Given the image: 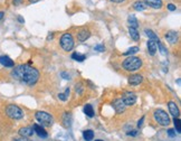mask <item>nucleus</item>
Returning a JSON list of instances; mask_svg holds the SVG:
<instances>
[{
	"mask_svg": "<svg viewBox=\"0 0 181 141\" xmlns=\"http://www.w3.org/2000/svg\"><path fill=\"white\" fill-rule=\"evenodd\" d=\"M11 76L16 81L28 86L35 85L39 80V72L29 64H20L13 67Z\"/></svg>",
	"mask_w": 181,
	"mask_h": 141,
	"instance_id": "nucleus-1",
	"label": "nucleus"
},
{
	"mask_svg": "<svg viewBox=\"0 0 181 141\" xmlns=\"http://www.w3.org/2000/svg\"><path fill=\"white\" fill-rule=\"evenodd\" d=\"M123 68L128 72H135L142 66V59L136 56H129L123 61Z\"/></svg>",
	"mask_w": 181,
	"mask_h": 141,
	"instance_id": "nucleus-2",
	"label": "nucleus"
},
{
	"mask_svg": "<svg viewBox=\"0 0 181 141\" xmlns=\"http://www.w3.org/2000/svg\"><path fill=\"white\" fill-rule=\"evenodd\" d=\"M5 112H6L8 118H10L13 120H20V119L24 118V111L18 105H15V104L7 105Z\"/></svg>",
	"mask_w": 181,
	"mask_h": 141,
	"instance_id": "nucleus-3",
	"label": "nucleus"
},
{
	"mask_svg": "<svg viewBox=\"0 0 181 141\" xmlns=\"http://www.w3.org/2000/svg\"><path fill=\"white\" fill-rule=\"evenodd\" d=\"M35 118L44 127H52L53 123H54V119H53L52 114H49L48 112H45V111H37L35 113Z\"/></svg>",
	"mask_w": 181,
	"mask_h": 141,
	"instance_id": "nucleus-4",
	"label": "nucleus"
},
{
	"mask_svg": "<svg viewBox=\"0 0 181 141\" xmlns=\"http://www.w3.org/2000/svg\"><path fill=\"white\" fill-rule=\"evenodd\" d=\"M154 119L155 121L160 124V126H162V127H167L170 124V118H169V114H167V112L166 111H163V110H161V109H158V110H155L154 111Z\"/></svg>",
	"mask_w": 181,
	"mask_h": 141,
	"instance_id": "nucleus-5",
	"label": "nucleus"
},
{
	"mask_svg": "<svg viewBox=\"0 0 181 141\" xmlns=\"http://www.w3.org/2000/svg\"><path fill=\"white\" fill-rule=\"evenodd\" d=\"M74 45H75L74 38L71 34L66 33L61 37V46L65 51H71L74 48Z\"/></svg>",
	"mask_w": 181,
	"mask_h": 141,
	"instance_id": "nucleus-6",
	"label": "nucleus"
},
{
	"mask_svg": "<svg viewBox=\"0 0 181 141\" xmlns=\"http://www.w3.org/2000/svg\"><path fill=\"white\" fill-rule=\"evenodd\" d=\"M136 99H138V98H136V95H135L134 93H131V92H126V93H124V95H123V98H122L123 103L125 104V106H131V105L135 104Z\"/></svg>",
	"mask_w": 181,
	"mask_h": 141,
	"instance_id": "nucleus-7",
	"label": "nucleus"
},
{
	"mask_svg": "<svg viewBox=\"0 0 181 141\" xmlns=\"http://www.w3.org/2000/svg\"><path fill=\"white\" fill-rule=\"evenodd\" d=\"M112 105H113V108H114V110H115V112L116 113H122V112H124V110H125V104L123 103V100L122 99H116V100H114L113 103H112Z\"/></svg>",
	"mask_w": 181,
	"mask_h": 141,
	"instance_id": "nucleus-8",
	"label": "nucleus"
},
{
	"mask_svg": "<svg viewBox=\"0 0 181 141\" xmlns=\"http://www.w3.org/2000/svg\"><path fill=\"white\" fill-rule=\"evenodd\" d=\"M168 108H169V112L171 116H173L174 118H178L180 116V110L178 108V105L176 104V102L173 101H169L168 102Z\"/></svg>",
	"mask_w": 181,
	"mask_h": 141,
	"instance_id": "nucleus-9",
	"label": "nucleus"
},
{
	"mask_svg": "<svg viewBox=\"0 0 181 141\" xmlns=\"http://www.w3.org/2000/svg\"><path fill=\"white\" fill-rule=\"evenodd\" d=\"M33 130H34V133H36L38 137L40 138H47L48 137V133L46 132V130L43 128L41 126H39V124H34L33 126Z\"/></svg>",
	"mask_w": 181,
	"mask_h": 141,
	"instance_id": "nucleus-10",
	"label": "nucleus"
},
{
	"mask_svg": "<svg viewBox=\"0 0 181 141\" xmlns=\"http://www.w3.org/2000/svg\"><path fill=\"white\" fill-rule=\"evenodd\" d=\"M19 137H23V138H30L33 134H34V130L30 127H24V128H20L19 131Z\"/></svg>",
	"mask_w": 181,
	"mask_h": 141,
	"instance_id": "nucleus-11",
	"label": "nucleus"
},
{
	"mask_svg": "<svg viewBox=\"0 0 181 141\" xmlns=\"http://www.w3.org/2000/svg\"><path fill=\"white\" fill-rule=\"evenodd\" d=\"M0 64L5 66V67H13L15 66L13 61L7 55H1L0 56Z\"/></svg>",
	"mask_w": 181,
	"mask_h": 141,
	"instance_id": "nucleus-12",
	"label": "nucleus"
},
{
	"mask_svg": "<svg viewBox=\"0 0 181 141\" xmlns=\"http://www.w3.org/2000/svg\"><path fill=\"white\" fill-rule=\"evenodd\" d=\"M90 36V33L89 29H86V28H83V29H81L77 33V39L79 41H85L86 39H89Z\"/></svg>",
	"mask_w": 181,
	"mask_h": 141,
	"instance_id": "nucleus-13",
	"label": "nucleus"
},
{
	"mask_svg": "<svg viewBox=\"0 0 181 141\" xmlns=\"http://www.w3.org/2000/svg\"><path fill=\"white\" fill-rule=\"evenodd\" d=\"M143 2H144L146 6L152 7V8H154V9H160V8L162 7V5H163L162 0H143Z\"/></svg>",
	"mask_w": 181,
	"mask_h": 141,
	"instance_id": "nucleus-14",
	"label": "nucleus"
},
{
	"mask_svg": "<svg viewBox=\"0 0 181 141\" xmlns=\"http://www.w3.org/2000/svg\"><path fill=\"white\" fill-rule=\"evenodd\" d=\"M142 81L143 77L140 74H133L129 77V83L131 85H139V84L142 83Z\"/></svg>",
	"mask_w": 181,
	"mask_h": 141,
	"instance_id": "nucleus-15",
	"label": "nucleus"
},
{
	"mask_svg": "<svg viewBox=\"0 0 181 141\" xmlns=\"http://www.w3.org/2000/svg\"><path fill=\"white\" fill-rule=\"evenodd\" d=\"M166 39L168 40L170 44H176L177 40H178V33L177 31H173V30H170L166 34Z\"/></svg>",
	"mask_w": 181,
	"mask_h": 141,
	"instance_id": "nucleus-16",
	"label": "nucleus"
},
{
	"mask_svg": "<svg viewBox=\"0 0 181 141\" xmlns=\"http://www.w3.org/2000/svg\"><path fill=\"white\" fill-rule=\"evenodd\" d=\"M72 121H73V116L71 113H67L65 112L63 114V124H64L65 128H69L72 126Z\"/></svg>",
	"mask_w": 181,
	"mask_h": 141,
	"instance_id": "nucleus-17",
	"label": "nucleus"
},
{
	"mask_svg": "<svg viewBox=\"0 0 181 141\" xmlns=\"http://www.w3.org/2000/svg\"><path fill=\"white\" fill-rule=\"evenodd\" d=\"M146 46H148V51L150 53V55H155V53L158 51V47H156V43L153 41V40H148V44H146Z\"/></svg>",
	"mask_w": 181,
	"mask_h": 141,
	"instance_id": "nucleus-18",
	"label": "nucleus"
},
{
	"mask_svg": "<svg viewBox=\"0 0 181 141\" xmlns=\"http://www.w3.org/2000/svg\"><path fill=\"white\" fill-rule=\"evenodd\" d=\"M133 9L136 11H143L146 9V5L143 1H135L133 3Z\"/></svg>",
	"mask_w": 181,
	"mask_h": 141,
	"instance_id": "nucleus-19",
	"label": "nucleus"
},
{
	"mask_svg": "<svg viewBox=\"0 0 181 141\" xmlns=\"http://www.w3.org/2000/svg\"><path fill=\"white\" fill-rule=\"evenodd\" d=\"M144 33H145V34H146V36L150 38V40H153V41H155V43L160 41L159 37L155 35V33L153 31V30H151V29H145V30H144Z\"/></svg>",
	"mask_w": 181,
	"mask_h": 141,
	"instance_id": "nucleus-20",
	"label": "nucleus"
},
{
	"mask_svg": "<svg viewBox=\"0 0 181 141\" xmlns=\"http://www.w3.org/2000/svg\"><path fill=\"white\" fill-rule=\"evenodd\" d=\"M128 21H129V25L130 27H132V28H138L139 27V23H138V19L135 18V16L134 15H130L129 17H128Z\"/></svg>",
	"mask_w": 181,
	"mask_h": 141,
	"instance_id": "nucleus-21",
	"label": "nucleus"
},
{
	"mask_svg": "<svg viewBox=\"0 0 181 141\" xmlns=\"http://www.w3.org/2000/svg\"><path fill=\"white\" fill-rule=\"evenodd\" d=\"M129 34L131 36V38L133 40H139L140 39V34L138 31V29L135 28H132V27H129Z\"/></svg>",
	"mask_w": 181,
	"mask_h": 141,
	"instance_id": "nucleus-22",
	"label": "nucleus"
},
{
	"mask_svg": "<svg viewBox=\"0 0 181 141\" xmlns=\"http://www.w3.org/2000/svg\"><path fill=\"white\" fill-rule=\"evenodd\" d=\"M83 138L85 141H92L94 139V132L93 130H85L83 132Z\"/></svg>",
	"mask_w": 181,
	"mask_h": 141,
	"instance_id": "nucleus-23",
	"label": "nucleus"
},
{
	"mask_svg": "<svg viewBox=\"0 0 181 141\" xmlns=\"http://www.w3.org/2000/svg\"><path fill=\"white\" fill-rule=\"evenodd\" d=\"M84 113L89 118H93L94 116V109H93V106L90 104H86L84 106Z\"/></svg>",
	"mask_w": 181,
	"mask_h": 141,
	"instance_id": "nucleus-24",
	"label": "nucleus"
},
{
	"mask_svg": "<svg viewBox=\"0 0 181 141\" xmlns=\"http://www.w3.org/2000/svg\"><path fill=\"white\" fill-rule=\"evenodd\" d=\"M140 51V48L138 47V46H134V47H131V48H129L126 51H124L123 53V55L124 56H132V55H134V54H136L138 51Z\"/></svg>",
	"mask_w": 181,
	"mask_h": 141,
	"instance_id": "nucleus-25",
	"label": "nucleus"
},
{
	"mask_svg": "<svg viewBox=\"0 0 181 141\" xmlns=\"http://www.w3.org/2000/svg\"><path fill=\"white\" fill-rule=\"evenodd\" d=\"M72 58L75 59V61H77V62H83V61H85L86 56L85 55H81L78 53H73L72 54Z\"/></svg>",
	"mask_w": 181,
	"mask_h": 141,
	"instance_id": "nucleus-26",
	"label": "nucleus"
},
{
	"mask_svg": "<svg viewBox=\"0 0 181 141\" xmlns=\"http://www.w3.org/2000/svg\"><path fill=\"white\" fill-rule=\"evenodd\" d=\"M173 124H174L176 131H177L178 133H180V132H181V122H180V119H178V118H174V120H173Z\"/></svg>",
	"mask_w": 181,
	"mask_h": 141,
	"instance_id": "nucleus-27",
	"label": "nucleus"
},
{
	"mask_svg": "<svg viewBox=\"0 0 181 141\" xmlns=\"http://www.w3.org/2000/svg\"><path fill=\"white\" fill-rule=\"evenodd\" d=\"M156 47H159V51H160V53L162 54V55H166L167 54V48L164 47V45L161 43V41H158V45H156Z\"/></svg>",
	"mask_w": 181,
	"mask_h": 141,
	"instance_id": "nucleus-28",
	"label": "nucleus"
},
{
	"mask_svg": "<svg viewBox=\"0 0 181 141\" xmlns=\"http://www.w3.org/2000/svg\"><path fill=\"white\" fill-rule=\"evenodd\" d=\"M75 91H76V93H77V94H82V93H83V91H84L83 84H82V83H77V84L75 85Z\"/></svg>",
	"mask_w": 181,
	"mask_h": 141,
	"instance_id": "nucleus-29",
	"label": "nucleus"
},
{
	"mask_svg": "<svg viewBox=\"0 0 181 141\" xmlns=\"http://www.w3.org/2000/svg\"><path fill=\"white\" fill-rule=\"evenodd\" d=\"M94 49L97 51H105V47H104L103 45H101V44H98V45H96L95 47H94Z\"/></svg>",
	"mask_w": 181,
	"mask_h": 141,
	"instance_id": "nucleus-30",
	"label": "nucleus"
},
{
	"mask_svg": "<svg viewBox=\"0 0 181 141\" xmlns=\"http://www.w3.org/2000/svg\"><path fill=\"white\" fill-rule=\"evenodd\" d=\"M168 136L170 138H174L176 137V130L173 129H169L168 130Z\"/></svg>",
	"mask_w": 181,
	"mask_h": 141,
	"instance_id": "nucleus-31",
	"label": "nucleus"
},
{
	"mask_svg": "<svg viewBox=\"0 0 181 141\" xmlns=\"http://www.w3.org/2000/svg\"><path fill=\"white\" fill-rule=\"evenodd\" d=\"M167 8H168L170 11H174L176 9H177V7H176V5H173V3H169L168 6H167Z\"/></svg>",
	"mask_w": 181,
	"mask_h": 141,
	"instance_id": "nucleus-32",
	"label": "nucleus"
},
{
	"mask_svg": "<svg viewBox=\"0 0 181 141\" xmlns=\"http://www.w3.org/2000/svg\"><path fill=\"white\" fill-rule=\"evenodd\" d=\"M58 98H59V100H62V101H66V100L68 99L64 93H59V94H58Z\"/></svg>",
	"mask_w": 181,
	"mask_h": 141,
	"instance_id": "nucleus-33",
	"label": "nucleus"
},
{
	"mask_svg": "<svg viewBox=\"0 0 181 141\" xmlns=\"http://www.w3.org/2000/svg\"><path fill=\"white\" fill-rule=\"evenodd\" d=\"M128 136L135 137V136H138V131H136V130H132V131H129V132H128Z\"/></svg>",
	"mask_w": 181,
	"mask_h": 141,
	"instance_id": "nucleus-34",
	"label": "nucleus"
},
{
	"mask_svg": "<svg viewBox=\"0 0 181 141\" xmlns=\"http://www.w3.org/2000/svg\"><path fill=\"white\" fill-rule=\"evenodd\" d=\"M13 141H31V140H29L28 138H23V137H19V138H15Z\"/></svg>",
	"mask_w": 181,
	"mask_h": 141,
	"instance_id": "nucleus-35",
	"label": "nucleus"
},
{
	"mask_svg": "<svg viewBox=\"0 0 181 141\" xmlns=\"http://www.w3.org/2000/svg\"><path fill=\"white\" fill-rule=\"evenodd\" d=\"M62 76H63V78H65V80H71V75H69L68 73H66V72H62Z\"/></svg>",
	"mask_w": 181,
	"mask_h": 141,
	"instance_id": "nucleus-36",
	"label": "nucleus"
},
{
	"mask_svg": "<svg viewBox=\"0 0 181 141\" xmlns=\"http://www.w3.org/2000/svg\"><path fill=\"white\" fill-rule=\"evenodd\" d=\"M143 121H144V116H142V118L139 120V122H138V127H139V128H140V127H142Z\"/></svg>",
	"mask_w": 181,
	"mask_h": 141,
	"instance_id": "nucleus-37",
	"label": "nucleus"
},
{
	"mask_svg": "<svg viewBox=\"0 0 181 141\" xmlns=\"http://www.w3.org/2000/svg\"><path fill=\"white\" fill-rule=\"evenodd\" d=\"M23 2V0H13V3L15 6H17V5H20Z\"/></svg>",
	"mask_w": 181,
	"mask_h": 141,
	"instance_id": "nucleus-38",
	"label": "nucleus"
},
{
	"mask_svg": "<svg viewBox=\"0 0 181 141\" xmlns=\"http://www.w3.org/2000/svg\"><path fill=\"white\" fill-rule=\"evenodd\" d=\"M69 92H71V90H69V88H67V89H66V91H65V95H66V96H67V98H68V95H69Z\"/></svg>",
	"mask_w": 181,
	"mask_h": 141,
	"instance_id": "nucleus-39",
	"label": "nucleus"
},
{
	"mask_svg": "<svg viewBox=\"0 0 181 141\" xmlns=\"http://www.w3.org/2000/svg\"><path fill=\"white\" fill-rule=\"evenodd\" d=\"M110 1L115 2V3H121V2H123V1H125V0H110Z\"/></svg>",
	"mask_w": 181,
	"mask_h": 141,
	"instance_id": "nucleus-40",
	"label": "nucleus"
},
{
	"mask_svg": "<svg viewBox=\"0 0 181 141\" xmlns=\"http://www.w3.org/2000/svg\"><path fill=\"white\" fill-rule=\"evenodd\" d=\"M18 21H19V23H23V24L25 23V20H24V18H23V17H20V16H18Z\"/></svg>",
	"mask_w": 181,
	"mask_h": 141,
	"instance_id": "nucleus-41",
	"label": "nucleus"
},
{
	"mask_svg": "<svg viewBox=\"0 0 181 141\" xmlns=\"http://www.w3.org/2000/svg\"><path fill=\"white\" fill-rule=\"evenodd\" d=\"M3 16H5V13H3V11H0V20L3 18Z\"/></svg>",
	"mask_w": 181,
	"mask_h": 141,
	"instance_id": "nucleus-42",
	"label": "nucleus"
},
{
	"mask_svg": "<svg viewBox=\"0 0 181 141\" xmlns=\"http://www.w3.org/2000/svg\"><path fill=\"white\" fill-rule=\"evenodd\" d=\"M38 1H40V0H29L30 3H35V2H38Z\"/></svg>",
	"mask_w": 181,
	"mask_h": 141,
	"instance_id": "nucleus-43",
	"label": "nucleus"
},
{
	"mask_svg": "<svg viewBox=\"0 0 181 141\" xmlns=\"http://www.w3.org/2000/svg\"><path fill=\"white\" fill-rule=\"evenodd\" d=\"M95 141H104V140H101V139H97V140H95Z\"/></svg>",
	"mask_w": 181,
	"mask_h": 141,
	"instance_id": "nucleus-44",
	"label": "nucleus"
}]
</instances>
